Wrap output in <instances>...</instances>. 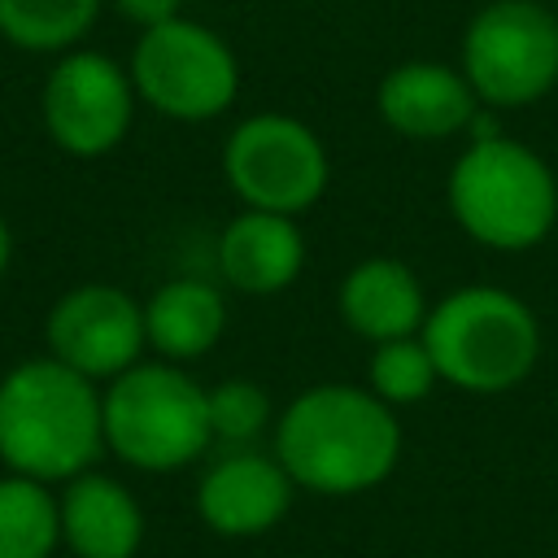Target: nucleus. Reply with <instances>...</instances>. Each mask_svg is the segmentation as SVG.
I'll return each instance as SVG.
<instances>
[{
	"label": "nucleus",
	"instance_id": "f257e3e1",
	"mask_svg": "<svg viewBox=\"0 0 558 558\" xmlns=\"http://www.w3.org/2000/svg\"><path fill=\"white\" fill-rule=\"evenodd\" d=\"M401 423L366 384H314L275 418L270 453L314 497H357L379 488L401 462Z\"/></svg>",
	"mask_w": 558,
	"mask_h": 558
},
{
	"label": "nucleus",
	"instance_id": "f03ea898",
	"mask_svg": "<svg viewBox=\"0 0 558 558\" xmlns=\"http://www.w3.org/2000/svg\"><path fill=\"white\" fill-rule=\"evenodd\" d=\"M105 453L100 384L57 357H22L0 375V466L61 488Z\"/></svg>",
	"mask_w": 558,
	"mask_h": 558
},
{
	"label": "nucleus",
	"instance_id": "7ed1b4c3",
	"mask_svg": "<svg viewBox=\"0 0 558 558\" xmlns=\"http://www.w3.org/2000/svg\"><path fill=\"white\" fill-rule=\"evenodd\" d=\"M418 336L440 371V384L471 397L514 392L536 371L545 344L536 310L497 283L453 288L427 310Z\"/></svg>",
	"mask_w": 558,
	"mask_h": 558
},
{
	"label": "nucleus",
	"instance_id": "20e7f679",
	"mask_svg": "<svg viewBox=\"0 0 558 558\" xmlns=\"http://www.w3.org/2000/svg\"><path fill=\"white\" fill-rule=\"evenodd\" d=\"M445 201L462 235L493 253H527L558 227V174L510 135H471L445 179Z\"/></svg>",
	"mask_w": 558,
	"mask_h": 558
},
{
	"label": "nucleus",
	"instance_id": "39448f33",
	"mask_svg": "<svg viewBox=\"0 0 558 558\" xmlns=\"http://www.w3.org/2000/svg\"><path fill=\"white\" fill-rule=\"evenodd\" d=\"M105 453L144 475H170L201 462L214 445L205 388L187 366L144 357L118 379L100 384Z\"/></svg>",
	"mask_w": 558,
	"mask_h": 558
},
{
	"label": "nucleus",
	"instance_id": "423d86ee",
	"mask_svg": "<svg viewBox=\"0 0 558 558\" xmlns=\"http://www.w3.org/2000/svg\"><path fill=\"white\" fill-rule=\"evenodd\" d=\"M126 74L140 105L170 122H214L240 96V57L218 31L192 17L140 31Z\"/></svg>",
	"mask_w": 558,
	"mask_h": 558
},
{
	"label": "nucleus",
	"instance_id": "0eeeda50",
	"mask_svg": "<svg viewBox=\"0 0 558 558\" xmlns=\"http://www.w3.org/2000/svg\"><path fill=\"white\" fill-rule=\"evenodd\" d=\"M458 70L488 109H523L558 87V13L541 0H488L462 31Z\"/></svg>",
	"mask_w": 558,
	"mask_h": 558
},
{
	"label": "nucleus",
	"instance_id": "6e6552de",
	"mask_svg": "<svg viewBox=\"0 0 558 558\" xmlns=\"http://www.w3.org/2000/svg\"><path fill=\"white\" fill-rule=\"evenodd\" d=\"M222 179L244 209L301 218L331 183L323 135L292 113H248L222 144Z\"/></svg>",
	"mask_w": 558,
	"mask_h": 558
},
{
	"label": "nucleus",
	"instance_id": "1a4fd4ad",
	"mask_svg": "<svg viewBox=\"0 0 558 558\" xmlns=\"http://www.w3.org/2000/svg\"><path fill=\"white\" fill-rule=\"evenodd\" d=\"M135 83L109 52L74 48L61 52L39 87V122L48 140L78 161L113 153L135 122Z\"/></svg>",
	"mask_w": 558,
	"mask_h": 558
},
{
	"label": "nucleus",
	"instance_id": "9d476101",
	"mask_svg": "<svg viewBox=\"0 0 558 558\" xmlns=\"http://www.w3.org/2000/svg\"><path fill=\"white\" fill-rule=\"evenodd\" d=\"M44 353L92 384L118 379L148 353L144 301L105 279L65 288L44 314Z\"/></svg>",
	"mask_w": 558,
	"mask_h": 558
},
{
	"label": "nucleus",
	"instance_id": "9b49d317",
	"mask_svg": "<svg viewBox=\"0 0 558 558\" xmlns=\"http://www.w3.org/2000/svg\"><path fill=\"white\" fill-rule=\"evenodd\" d=\"M296 484L279 466L275 453L262 449H222L196 480L192 506L196 519L227 541H253L266 536L288 510H292Z\"/></svg>",
	"mask_w": 558,
	"mask_h": 558
},
{
	"label": "nucleus",
	"instance_id": "f8f14e48",
	"mask_svg": "<svg viewBox=\"0 0 558 558\" xmlns=\"http://www.w3.org/2000/svg\"><path fill=\"white\" fill-rule=\"evenodd\" d=\"M379 122L405 140H449L480 122V96L466 74L445 61H401L375 87Z\"/></svg>",
	"mask_w": 558,
	"mask_h": 558
},
{
	"label": "nucleus",
	"instance_id": "ddd939ff",
	"mask_svg": "<svg viewBox=\"0 0 558 558\" xmlns=\"http://www.w3.org/2000/svg\"><path fill=\"white\" fill-rule=\"evenodd\" d=\"M61 549L74 558H135L148 532L140 497L105 471H83L57 488Z\"/></svg>",
	"mask_w": 558,
	"mask_h": 558
},
{
	"label": "nucleus",
	"instance_id": "4468645a",
	"mask_svg": "<svg viewBox=\"0 0 558 558\" xmlns=\"http://www.w3.org/2000/svg\"><path fill=\"white\" fill-rule=\"evenodd\" d=\"M427 292L410 262L401 257H362L340 275L336 314L366 344L418 336L427 323Z\"/></svg>",
	"mask_w": 558,
	"mask_h": 558
},
{
	"label": "nucleus",
	"instance_id": "2eb2a0df",
	"mask_svg": "<svg viewBox=\"0 0 558 558\" xmlns=\"http://www.w3.org/2000/svg\"><path fill=\"white\" fill-rule=\"evenodd\" d=\"M214 262L227 288L244 296H275L292 288L305 270V235L296 218L266 214V209H240L214 244Z\"/></svg>",
	"mask_w": 558,
	"mask_h": 558
},
{
	"label": "nucleus",
	"instance_id": "dca6fc26",
	"mask_svg": "<svg viewBox=\"0 0 558 558\" xmlns=\"http://www.w3.org/2000/svg\"><path fill=\"white\" fill-rule=\"evenodd\" d=\"M227 331V296L201 275H174L144 301V336L161 362L187 366L205 357Z\"/></svg>",
	"mask_w": 558,
	"mask_h": 558
},
{
	"label": "nucleus",
	"instance_id": "f3484780",
	"mask_svg": "<svg viewBox=\"0 0 558 558\" xmlns=\"http://www.w3.org/2000/svg\"><path fill=\"white\" fill-rule=\"evenodd\" d=\"M105 0H0V39L17 52L61 57L83 48Z\"/></svg>",
	"mask_w": 558,
	"mask_h": 558
},
{
	"label": "nucleus",
	"instance_id": "a211bd4d",
	"mask_svg": "<svg viewBox=\"0 0 558 558\" xmlns=\"http://www.w3.org/2000/svg\"><path fill=\"white\" fill-rule=\"evenodd\" d=\"M61 549V510L57 488L13 475H0V558H52Z\"/></svg>",
	"mask_w": 558,
	"mask_h": 558
},
{
	"label": "nucleus",
	"instance_id": "6ab92c4d",
	"mask_svg": "<svg viewBox=\"0 0 558 558\" xmlns=\"http://www.w3.org/2000/svg\"><path fill=\"white\" fill-rule=\"evenodd\" d=\"M366 388H371L384 405H392V410L427 401V397L440 388V371H436V362H432L423 336L371 344V357H366Z\"/></svg>",
	"mask_w": 558,
	"mask_h": 558
},
{
	"label": "nucleus",
	"instance_id": "aec40b11",
	"mask_svg": "<svg viewBox=\"0 0 558 558\" xmlns=\"http://www.w3.org/2000/svg\"><path fill=\"white\" fill-rule=\"evenodd\" d=\"M205 401H209V432L227 449H248L266 427H275V401L257 379L244 375L218 379L214 388H205Z\"/></svg>",
	"mask_w": 558,
	"mask_h": 558
},
{
	"label": "nucleus",
	"instance_id": "412c9836",
	"mask_svg": "<svg viewBox=\"0 0 558 558\" xmlns=\"http://www.w3.org/2000/svg\"><path fill=\"white\" fill-rule=\"evenodd\" d=\"M131 26L148 31V26H161L170 17H183V0H109Z\"/></svg>",
	"mask_w": 558,
	"mask_h": 558
},
{
	"label": "nucleus",
	"instance_id": "4be33fe9",
	"mask_svg": "<svg viewBox=\"0 0 558 558\" xmlns=\"http://www.w3.org/2000/svg\"><path fill=\"white\" fill-rule=\"evenodd\" d=\"M13 227H9V218L0 214V283H4V275H9V266H13Z\"/></svg>",
	"mask_w": 558,
	"mask_h": 558
}]
</instances>
